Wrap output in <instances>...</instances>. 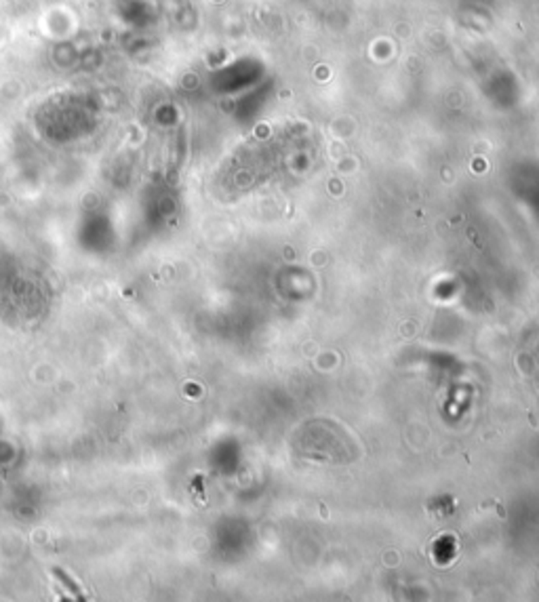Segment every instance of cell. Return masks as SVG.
I'll use <instances>...</instances> for the list:
<instances>
[{"label": "cell", "instance_id": "1", "mask_svg": "<svg viewBox=\"0 0 539 602\" xmlns=\"http://www.w3.org/2000/svg\"><path fill=\"white\" fill-rule=\"evenodd\" d=\"M53 575L57 577V582H61V586H63L70 594H74V598H76V601H84V592H82V588L72 580V575H70L67 571H63V569L55 567V569H53Z\"/></svg>", "mask_w": 539, "mask_h": 602}]
</instances>
